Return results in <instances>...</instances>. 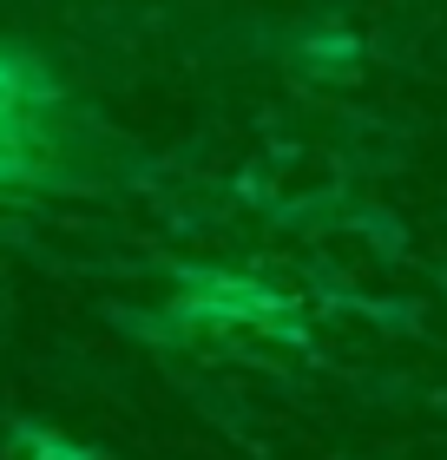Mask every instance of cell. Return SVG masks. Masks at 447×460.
I'll use <instances>...</instances> for the list:
<instances>
[{
  "label": "cell",
  "mask_w": 447,
  "mask_h": 460,
  "mask_svg": "<svg viewBox=\"0 0 447 460\" xmlns=\"http://www.w3.org/2000/svg\"><path fill=\"white\" fill-rule=\"evenodd\" d=\"M13 460H99L93 447H79L67 441V434H53V428H13Z\"/></svg>",
  "instance_id": "2"
},
{
  "label": "cell",
  "mask_w": 447,
  "mask_h": 460,
  "mask_svg": "<svg viewBox=\"0 0 447 460\" xmlns=\"http://www.w3.org/2000/svg\"><path fill=\"white\" fill-rule=\"evenodd\" d=\"M191 289H198V309H210V316H270V309H283V296L276 289H257V283H230V277H191Z\"/></svg>",
  "instance_id": "1"
}]
</instances>
